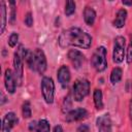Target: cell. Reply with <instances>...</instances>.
Masks as SVG:
<instances>
[{
	"instance_id": "cell-1",
	"label": "cell",
	"mask_w": 132,
	"mask_h": 132,
	"mask_svg": "<svg viewBox=\"0 0 132 132\" xmlns=\"http://www.w3.org/2000/svg\"><path fill=\"white\" fill-rule=\"evenodd\" d=\"M58 42L61 47L77 46L80 48H89L92 45V37L86 31L76 27H71L60 34Z\"/></svg>"
},
{
	"instance_id": "cell-2",
	"label": "cell",
	"mask_w": 132,
	"mask_h": 132,
	"mask_svg": "<svg viewBox=\"0 0 132 132\" xmlns=\"http://www.w3.org/2000/svg\"><path fill=\"white\" fill-rule=\"evenodd\" d=\"M18 53L20 54L22 59H25L27 65L31 70L38 72L39 74L44 73V71L46 70V58L42 50L35 48L33 52H31L21 45Z\"/></svg>"
},
{
	"instance_id": "cell-3",
	"label": "cell",
	"mask_w": 132,
	"mask_h": 132,
	"mask_svg": "<svg viewBox=\"0 0 132 132\" xmlns=\"http://www.w3.org/2000/svg\"><path fill=\"white\" fill-rule=\"evenodd\" d=\"M91 64L93 66V68L98 72H102L106 69V67H107L106 48L104 46H99L96 48V51L92 55Z\"/></svg>"
},
{
	"instance_id": "cell-4",
	"label": "cell",
	"mask_w": 132,
	"mask_h": 132,
	"mask_svg": "<svg viewBox=\"0 0 132 132\" xmlns=\"http://www.w3.org/2000/svg\"><path fill=\"white\" fill-rule=\"evenodd\" d=\"M90 92V81L86 78H77L74 81L73 88H72V94L73 99L75 101H81L88 96Z\"/></svg>"
},
{
	"instance_id": "cell-5",
	"label": "cell",
	"mask_w": 132,
	"mask_h": 132,
	"mask_svg": "<svg viewBox=\"0 0 132 132\" xmlns=\"http://www.w3.org/2000/svg\"><path fill=\"white\" fill-rule=\"evenodd\" d=\"M126 54V39L123 36H117L113 40L112 48V61L116 64H120L124 61Z\"/></svg>"
},
{
	"instance_id": "cell-6",
	"label": "cell",
	"mask_w": 132,
	"mask_h": 132,
	"mask_svg": "<svg viewBox=\"0 0 132 132\" xmlns=\"http://www.w3.org/2000/svg\"><path fill=\"white\" fill-rule=\"evenodd\" d=\"M40 88L44 101L47 104H52L54 102V95H55V84L53 78L48 76H44L41 79Z\"/></svg>"
},
{
	"instance_id": "cell-7",
	"label": "cell",
	"mask_w": 132,
	"mask_h": 132,
	"mask_svg": "<svg viewBox=\"0 0 132 132\" xmlns=\"http://www.w3.org/2000/svg\"><path fill=\"white\" fill-rule=\"evenodd\" d=\"M23 59L16 52L13 55V73L19 86H21L23 81Z\"/></svg>"
},
{
	"instance_id": "cell-8",
	"label": "cell",
	"mask_w": 132,
	"mask_h": 132,
	"mask_svg": "<svg viewBox=\"0 0 132 132\" xmlns=\"http://www.w3.org/2000/svg\"><path fill=\"white\" fill-rule=\"evenodd\" d=\"M19 119L14 112H8L4 116L1 125V132H11L12 128L18 125Z\"/></svg>"
},
{
	"instance_id": "cell-9",
	"label": "cell",
	"mask_w": 132,
	"mask_h": 132,
	"mask_svg": "<svg viewBox=\"0 0 132 132\" xmlns=\"http://www.w3.org/2000/svg\"><path fill=\"white\" fill-rule=\"evenodd\" d=\"M87 117H88L87 109H85L82 107H78V108H74V109H71L70 111H68L67 114H66L65 120H66L67 123H72V122L84 120Z\"/></svg>"
},
{
	"instance_id": "cell-10",
	"label": "cell",
	"mask_w": 132,
	"mask_h": 132,
	"mask_svg": "<svg viewBox=\"0 0 132 132\" xmlns=\"http://www.w3.org/2000/svg\"><path fill=\"white\" fill-rule=\"evenodd\" d=\"M4 86L8 93L13 94L16 89V79L11 69L7 68L4 72Z\"/></svg>"
},
{
	"instance_id": "cell-11",
	"label": "cell",
	"mask_w": 132,
	"mask_h": 132,
	"mask_svg": "<svg viewBox=\"0 0 132 132\" xmlns=\"http://www.w3.org/2000/svg\"><path fill=\"white\" fill-rule=\"evenodd\" d=\"M67 57L75 69H79L85 62V56L82 55L81 52L77 50H70L67 54Z\"/></svg>"
},
{
	"instance_id": "cell-12",
	"label": "cell",
	"mask_w": 132,
	"mask_h": 132,
	"mask_svg": "<svg viewBox=\"0 0 132 132\" xmlns=\"http://www.w3.org/2000/svg\"><path fill=\"white\" fill-rule=\"evenodd\" d=\"M96 125L98 132H111V120L108 113H104L97 118Z\"/></svg>"
},
{
	"instance_id": "cell-13",
	"label": "cell",
	"mask_w": 132,
	"mask_h": 132,
	"mask_svg": "<svg viewBox=\"0 0 132 132\" xmlns=\"http://www.w3.org/2000/svg\"><path fill=\"white\" fill-rule=\"evenodd\" d=\"M57 78L58 81L60 82V85L62 86V88H66L70 81V71L68 69L67 66L62 65L57 72Z\"/></svg>"
},
{
	"instance_id": "cell-14",
	"label": "cell",
	"mask_w": 132,
	"mask_h": 132,
	"mask_svg": "<svg viewBox=\"0 0 132 132\" xmlns=\"http://www.w3.org/2000/svg\"><path fill=\"white\" fill-rule=\"evenodd\" d=\"M127 15H128V13H127L126 9H124V8L119 9L117 14H116V18H114V20L112 22L113 26L116 28H119V29L123 28L125 26V23H126V20H127Z\"/></svg>"
},
{
	"instance_id": "cell-15",
	"label": "cell",
	"mask_w": 132,
	"mask_h": 132,
	"mask_svg": "<svg viewBox=\"0 0 132 132\" xmlns=\"http://www.w3.org/2000/svg\"><path fill=\"white\" fill-rule=\"evenodd\" d=\"M84 20L86 22L87 25L89 26H93L96 20V12L92 7L87 6L84 10Z\"/></svg>"
},
{
	"instance_id": "cell-16",
	"label": "cell",
	"mask_w": 132,
	"mask_h": 132,
	"mask_svg": "<svg viewBox=\"0 0 132 132\" xmlns=\"http://www.w3.org/2000/svg\"><path fill=\"white\" fill-rule=\"evenodd\" d=\"M93 100L97 110H101L103 108V94L100 89H96L93 93Z\"/></svg>"
},
{
	"instance_id": "cell-17",
	"label": "cell",
	"mask_w": 132,
	"mask_h": 132,
	"mask_svg": "<svg viewBox=\"0 0 132 132\" xmlns=\"http://www.w3.org/2000/svg\"><path fill=\"white\" fill-rule=\"evenodd\" d=\"M0 16H1V29H0V34H3L6 26V6L5 2L1 1L0 2Z\"/></svg>"
},
{
	"instance_id": "cell-18",
	"label": "cell",
	"mask_w": 132,
	"mask_h": 132,
	"mask_svg": "<svg viewBox=\"0 0 132 132\" xmlns=\"http://www.w3.org/2000/svg\"><path fill=\"white\" fill-rule=\"evenodd\" d=\"M122 75H123V70L120 67H114L110 72V82L112 85L118 84L122 79Z\"/></svg>"
},
{
	"instance_id": "cell-19",
	"label": "cell",
	"mask_w": 132,
	"mask_h": 132,
	"mask_svg": "<svg viewBox=\"0 0 132 132\" xmlns=\"http://www.w3.org/2000/svg\"><path fill=\"white\" fill-rule=\"evenodd\" d=\"M50 131H51L50 123H48L45 119L39 120V121H38V125H37L36 132H50Z\"/></svg>"
},
{
	"instance_id": "cell-20",
	"label": "cell",
	"mask_w": 132,
	"mask_h": 132,
	"mask_svg": "<svg viewBox=\"0 0 132 132\" xmlns=\"http://www.w3.org/2000/svg\"><path fill=\"white\" fill-rule=\"evenodd\" d=\"M75 7H76V5H75V2L74 1H72V0H68L67 2H66V4H65V14L67 15V16H70V15H72L74 12H75Z\"/></svg>"
},
{
	"instance_id": "cell-21",
	"label": "cell",
	"mask_w": 132,
	"mask_h": 132,
	"mask_svg": "<svg viewBox=\"0 0 132 132\" xmlns=\"http://www.w3.org/2000/svg\"><path fill=\"white\" fill-rule=\"evenodd\" d=\"M22 113H23V117L25 119L31 118L32 110H31V105H30V102L29 101H25L23 103V105H22Z\"/></svg>"
},
{
	"instance_id": "cell-22",
	"label": "cell",
	"mask_w": 132,
	"mask_h": 132,
	"mask_svg": "<svg viewBox=\"0 0 132 132\" xmlns=\"http://www.w3.org/2000/svg\"><path fill=\"white\" fill-rule=\"evenodd\" d=\"M18 40H19V34L15 33V32L11 33L9 38H8V45L10 47H14L16 45V43H18Z\"/></svg>"
},
{
	"instance_id": "cell-23",
	"label": "cell",
	"mask_w": 132,
	"mask_h": 132,
	"mask_svg": "<svg viewBox=\"0 0 132 132\" xmlns=\"http://www.w3.org/2000/svg\"><path fill=\"white\" fill-rule=\"evenodd\" d=\"M126 61L128 64H131L132 63V35H131V40H130V43L126 50Z\"/></svg>"
},
{
	"instance_id": "cell-24",
	"label": "cell",
	"mask_w": 132,
	"mask_h": 132,
	"mask_svg": "<svg viewBox=\"0 0 132 132\" xmlns=\"http://www.w3.org/2000/svg\"><path fill=\"white\" fill-rule=\"evenodd\" d=\"M10 6H11V11H10V23L13 24L14 23V20H15V2L14 1H10L9 2Z\"/></svg>"
},
{
	"instance_id": "cell-25",
	"label": "cell",
	"mask_w": 132,
	"mask_h": 132,
	"mask_svg": "<svg viewBox=\"0 0 132 132\" xmlns=\"http://www.w3.org/2000/svg\"><path fill=\"white\" fill-rule=\"evenodd\" d=\"M24 23H25V25L27 27H32V25H33V16H32V13L31 12H27L26 13Z\"/></svg>"
},
{
	"instance_id": "cell-26",
	"label": "cell",
	"mask_w": 132,
	"mask_h": 132,
	"mask_svg": "<svg viewBox=\"0 0 132 132\" xmlns=\"http://www.w3.org/2000/svg\"><path fill=\"white\" fill-rule=\"evenodd\" d=\"M76 132H90V128H89L88 125L82 124V125H80V126L77 127Z\"/></svg>"
},
{
	"instance_id": "cell-27",
	"label": "cell",
	"mask_w": 132,
	"mask_h": 132,
	"mask_svg": "<svg viewBox=\"0 0 132 132\" xmlns=\"http://www.w3.org/2000/svg\"><path fill=\"white\" fill-rule=\"evenodd\" d=\"M37 125H38V122H35V121L31 122V123L29 124V130H30V131H36Z\"/></svg>"
},
{
	"instance_id": "cell-28",
	"label": "cell",
	"mask_w": 132,
	"mask_h": 132,
	"mask_svg": "<svg viewBox=\"0 0 132 132\" xmlns=\"http://www.w3.org/2000/svg\"><path fill=\"white\" fill-rule=\"evenodd\" d=\"M53 132H63V128H62L60 125H56V126L54 127Z\"/></svg>"
},
{
	"instance_id": "cell-29",
	"label": "cell",
	"mask_w": 132,
	"mask_h": 132,
	"mask_svg": "<svg viewBox=\"0 0 132 132\" xmlns=\"http://www.w3.org/2000/svg\"><path fill=\"white\" fill-rule=\"evenodd\" d=\"M4 102H5V96H4V94L1 92V105H3Z\"/></svg>"
},
{
	"instance_id": "cell-30",
	"label": "cell",
	"mask_w": 132,
	"mask_h": 132,
	"mask_svg": "<svg viewBox=\"0 0 132 132\" xmlns=\"http://www.w3.org/2000/svg\"><path fill=\"white\" fill-rule=\"evenodd\" d=\"M122 3L124 5H129V6H132V0L131 1H122Z\"/></svg>"
},
{
	"instance_id": "cell-31",
	"label": "cell",
	"mask_w": 132,
	"mask_h": 132,
	"mask_svg": "<svg viewBox=\"0 0 132 132\" xmlns=\"http://www.w3.org/2000/svg\"><path fill=\"white\" fill-rule=\"evenodd\" d=\"M130 117H131V121H132V100L130 101Z\"/></svg>"
}]
</instances>
